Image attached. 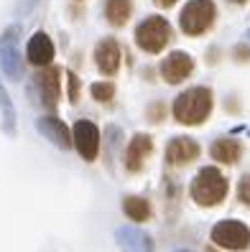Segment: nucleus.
I'll use <instances>...</instances> for the list:
<instances>
[{
    "label": "nucleus",
    "mask_w": 250,
    "mask_h": 252,
    "mask_svg": "<svg viewBox=\"0 0 250 252\" xmlns=\"http://www.w3.org/2000/svg\"><path fill=\"white\" fill-rule=\"evenodd\" d=\"M71 145L77 148V153L92 163L100 156V127L92 120H77L71 127Z\"/></svg>",
    "instance_id": "8"
},
{
    "label": "nucleus",
    "mask_w": 250,
    "mask_h": 252,
    "mask_svg": "<svg viewBox=\"0 0 250 252\" xmlns=\"http://www.w3.org/2000/svg\"><path fill=\"white\" fill-rule=\"evenodd\" d=\"M202 153V148L194 138H189V135H176L169 140L166 145V153H164V163L171 168H184L189 166V163H194Z\"/></svg>",
    "instance_id": "9"
},
{
    "label": "nucleus",
    "mask_w": 250,
    "mask_h": 252,
    "mask_svg": "<svg viewBox=\"0 0 250 252\" xmlns=\"http://www.w3.org/2000/svg\"><path fill=\"white\" fill-rule=\"evenodd\" d=\"M210 240H212V245L222 247V250L240 252V250L250 247V227L240 219H222L212 227Z\"/></svg>",
    "instance_id": "5"
},
{
    "label": "nucleus",
    "mask_w": 250,
    "mask_h": 252,
    "mask_svg": "<svg viewBox=\"0 0 250 252\" xmlns=\"http://www.w3.org/2000/svg\"><path fill=\"white\" fill-rule=\"evenodd\" d=\"M151 153H153V138L145 135V132H138V135L130 138L125 153H123L125 168H128L130 173H138V171L143 168V163L151 158Z\"/></svg>",
    "instance_id": "12"
},
{
    "label": "nucleus",
    "mask_w": 250,
    "mask_h": 252,
    "mask_svg": "<svg viewBox=\"0 0 250 252\" xmlns=\"http://www.w3.org/2000/svg\"><path fill=\"white\" fill-rule=\"evenodd\" d=\"M90 94H92V99L95 102H110L112 97H115V84L112 82H95L92 87H90Z\"/></svg>",
    "instance_id": "20"
},
{
    "label": "nucleus",
    "mask_w": 250,
    "mask_h": 252,
    "mask_svg": "<svg viewBox=\"0 0 250 252\" xmlns=\"http://www.w3.org/2000/svg\"><path fill=\"white\" fill-rule=\"evenodd\" d=\"M161 79L166 84H181L194 74V56L186 51H171L158 66Z\"/></svg>",
    "instance_id": "10"
},
{
    "label": "nucleus",
    "mask_w": 250,
    "mask_h": 252,
    "mask_svg": "<svg viewBox=\"0 0 250 252\" xmlns=\"http://www.w3.org/2000/svg\"><path fill=\"white\" fill-rule=\"evenodd\" d=\"M38 132L43 138H49L56 148H62V151H71V130L59 120V117L54 115H43L38 117V123H36Z\"/></svg>",
    "instance_id": "15"
},
{
    "label": "nucleus",
    "mask_w": 250,
    "mask_h": 252,
    "mask_svg": "<svg viewBox=\"0 0 250 252\" xmlns=\"http://www.w3.org/2000/svg\"><path fill=\"white\" fill-rule=\"evenodd\" d=\"M227 3H232V5H248V0H227Z\"/></svg>",
    "instance_id": "26"
},
{
    "label": "nucleus",
    "mask_w": 250,
    "mask_h": 252,
    "mask_svg": "<svg viewBox=\"0 0 250 252\" xmlns=\"http://www.w3.org/2000/svg\"><path fill=\"white\" fill-rule=\"evenodd\" d=\"M67 82H69V90H67V94H69V102H71V105H77V102H79V90H82L79 77H77L74 71H67Z\"/></svg>",
    "instance_id": "22"
},
{
    "label": "nucleus",
    "mask_w": 250,
    "mask_h": 252,
    "mask_svg": "<svg viewBox=\"0 0 250 252\" xmlns=\"http://www.w3.org/2000/svg\"><path fill=\"white\" fill-rule=\"evenodd\" d=\"M153 3H156L158 8H164V10H169V8H174L176 3H179V0H153Z\"/></svg>",
    "instance_id": "25"
},
{
    "label": "nucleus",
    "mask_w": 250,
    "mask_h": 252,
    "mask_svg": "<svg viewBox=\"0 0 250 252\" xmlns=\"http://www.w3.org/2000/svg\"><path fill=\"white\" fill-rule=\"evenodd\" d=\"M238 199H240V204L250 206V173L240 176V181H238Z\"/></svg>",
    "instance_id": "23"
},
{
    "label": "nucleus",
    "mask_w": 250,
    "mask_h": 252,
    "mask_svg": "<svg viewBox=\"0 0 250 252\" xmlns=\"http://www.w3.org/2000/svg\"><path fill=\"white\" fill-rule=\"evenodd\" d=\"M232 59L238 64H248L250 62V46H248V43H238V46L232 49Z\"/></svg>",
    "instance_id": "24"
},
{
    "label": "nucleus",
    "mask_w": 250,
    "mask_h": 252,
    "mask_svg": "<svg viewBox=\"0 0 250 252\" xmlns=\"http://www.w3.org/2000/svg\"><path fill=\"white\" fill-rule=\"evenodd\" d=\"M115 242L123 252H156V242L148 232L138 227H117L115 229Z\"/></svg>",
    "instance_id": "13"
},
{
    "label": "nucleus",
    "mask_w": 250,
    "mask_h": 252,
    "mask_svg": "<svg viewBox=\"0 0 250 252\" xmlns=\"http://www.w3.org/2000/svg\"><path fill=\"white\" fill-rule=\"evenodd\" d=\"M54 54H56L54 41H51L49 33H43V31H36L31 38H28V43H26V59H28V64H34L38 69L51 66Z\"/></svg>",
    "instance_id": "14"
},
{
    "label": "nucleus",
    "mask_w": 250,
    "mask_h": 252,
    "mask_svg": "<svg viewBox=\"0 0 250 252\" xmlns=\"http://www.w3.org/2000/svg\"><path fill=\"white\" fill-rule=\"evenodd\" d=\"M92 59H95V66L102 77H115L117 69H120V59H123V49L117 43V38H112V36L100 38Z\"/></svg>",
    "instance_id": "11"
},
{
    "label": "nucleus",
    "mask_w": 250,
    "mask_h": 252,
    "mask_svg": "<svg viewBox=\"0 0 250 252\" xmlns=\"http://www.w3.org/2000/svg\"><path fill=\"white\" fill-rule=\"evenodd\" d=\"M34 84L38 90V99L43 110H56L59 97H62V69L59 66H43L36 71Z\"/></svg>",
    "instance_id": "7"
},
{
    "label": "nucleus",
    "mask_w": 250,
    "mask_h": 252,
    "mask_svg": "<svg viewBox=\"0 0 250 252\" xmlns=\"http://www.w3.org/2000/svg\"><path fill=\"white\" fill-rule=\"evenodd\" d=\"M136 46L145 54H161L174 41V28L164 16H148L136 26Z\"/></svg>",
    "instance_id": "3"
},
{
    "label": "nucleus",
    "mask_w": 250,
    "mask_h": 252,
    "mask_svg": "<svg viewBox=\"0 0 250 252\" xmlns=\"http://www.w3.org/2000/svg\"><path fill=\"white\" fill-rule=\"evenodd\" d=\"M0 112H3V132L13 138L18 130V117H16V107H13V99L3 87V82H0Z\"/></svg>",
    "instance_id": "19"
},
{
    "label": "nucleus",
    "mask_w": 250,
    "mask_h": 252,
    "mask_svg": "<svg viewBox=\"0 0 250 252\" xmlns=\"http://www.w3.org/2000/svg\"><path fill=\"white\" fill-rule=\"evenodd\" d=\"M217 21V5L214 0H189L179 13V28L184 36H204L212 31Z\"/></svg>",
    "instance_id": "4"
},
{
    "label": "nucleus",
    "mask_w": 250,
    "mask_h": 252,
    "mask_svg": "<svg viewBox=\"0 0 250 252\" xmlns=\"http://www.w3.org/2000/svg\"><path fill=\"white\" fill-rule=\"evenodd\" d=\"M0 69L13 82H18L23 77V59L18 51V26H10L0 36Z\"/></svg>",
    "instance_id": "6"
},
{
    "label": "nucleus",
    "mask_w": 250,
    "mask_h": 252,
    "mask_svg": "<svg viewBox=\"0 0 250 252\" xmlns=\"http://www.w3.org/2000/svg\"><path fill=\"white\" fill-rule=\"evenodd\" d=\"M123 214L133 221H148L151 219V201L143 196H123Z\"/></svg>",
    "instance_id": "18"
},
{
    "label": "nucleus",
    "mask_w": 250,
    "mask_h": 252,
    "mask_svg": "<svg viewBox=\"0 0 250 252\" xmlns=\"http://www.w3.org/2000/svg\"><path fill=\"white\" fill-rule=\"evenodd\" d=\"M227 191H230V181L227 176L214 168V166H204L197 171V176L189 184V196L197 206L202 209H210V206H219L227 199Z\"/></svg>",
    "instance_id": "2"
},
{
    "label": "nucleus",
    "mask_w": 250,
    "mask_h": 252,
    "mask_svg": "<svg viewBox=\"0 0 250 252\" xmlns=\"http://www.w3.org/2000/svg\"><path fill=\"white\" fill-rule=\"evenodd\" d=\"M133 16V0H105V18L112 28H123Z\"/></svg>",
    "instance_id": "17"
},
{
    "label": "nucleus",
    "mask_w": 250,
    "mask_h": 252,
    "mask_svg": "<svg viewBox=\"0 0 250 252\" xmlns=\"http://www.w3.org/2000/svg\"><path fill=\"white\" fill-rule=\"evenodd\" d=\"M210 156L222 163V166H235L240 158H243V143L235 140V138H217L212 145H210Z\"/></svg>",
    "instance_id": "16"
},
{
    "label": "nucleus",
    "mask_w": 250,
    "mask_h": 252,
    "mask_svg": "<svg viewBox=\"0 0 250 252\" xmlns=\"http://www.w3.org/2000/svg\"><path fill=\"white\" fill-rule=\"evenodd\" d=\"M212 110H214V94L210 87H192V90L176 94L174 105H171L174 120L186 127L204 125L210 120Z\"/></svg>",
    "instance_id": "1"
},
{
    "label": "nucleus",
    "mask_w": 250,
    "mask_h": 252,
    "mask_svg": "<svg viewBox=\"0 0 250 252\" xmlns=\"http://www.w3.org/2000/svg\"><path fill=\"white\" fill-rule=\"evenodd\" d=\"M145 120L148 123H153V125H158V123H164L166 120V102H151V107L145 110Z\"/></svg>",
    "instance_id": "21"
},
{
    "label": "nucleus",
    "mask_w": 250,
    "mask_h": 252,
    "mask_svg": "<svg viewBox=\"0 0 250 252\" xmlns=\"http://www.w3.org/2000/svg\"><path fill=\"white\" fill-rule=\"evenodd\" d=\"M176 252H189V250H176Z\"/></svg>",
    "instance_id": "27"
}]
</instances>
